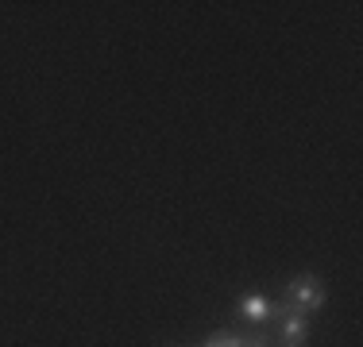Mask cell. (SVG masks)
<instances>
[{
  "label": "cell",
  "instance_id": "1",
  "mask_svg": "<svg viewBox=\"0 0 363 347\" xmlns=\"http://www.w3.org/2000/svg\"><path fill=\"white\" fill-rule=\"evenodd\" d=\"M286 305H294L298 312H317L325 305V285L317 274H294L290 285H286Z\"/></svg>",
  "mask_w": 363,
  "mask_h": 347
},
{
  "label": "cell",
  "instance_id": "2",
  "mask_svg": "<svg viewBox=\"0 0 363 347\" xmlns=\"http://www.w3.org/2000/svg\"><path fill=\"white\" fill-rule=\"evenodd\" d=\"M271 317L282 320V347H301V340H306V332H309L306 312H298L294 305H286V301H279V305H271Z\"/></svg>",
  "mask_w": 363,
  "mask_h": 347
},
{
  "label": "cell",
  "instance_id": "3",
  "mask_svg": "<svg viewBox=\"0 0 363 347\" xmlns=\"http://www.w3.org/2000/svg\"><path fill=\"white\" fill-rule=\"evenodd\" d=\"M236 312H240L244 320H252V324H259V320L271 317V301L259 297V293H244V297L236 301Z\"/></svg>",
  "mask_w": 363,
  "mask_h": 347
},
{
  "label": "cell",
  "instance_id": "4",
  "mask_svg": "<svg viewBox=\"0 0 363 347\" xmlns=\"http://www.w3.org/2000/svg\"><path fill=\"white\" fill-rule=\"evenodd\" d=\"M240 343H244V336H240V332H228V328H224V332L209 336V340H205L201 347H240Z\"/></svg>",
  "mask_w": 363,
  "mask_h": 347
}]
</instances>
